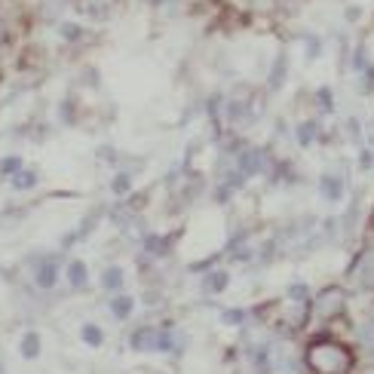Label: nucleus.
I'll use <instances>...</instances> for the list:
<instances>
[{
  "label": "nucleus",
  "mask_w": 374,
  "mask_h": 374,
  "mask_svg": "<svg viewBox=\"0 0 374 374\" xmlns=\"http://www.w3.org/2000/svg\"><path fill=\"white\" fill-rule=\"evenodd\" d=\"M307 365L316 374H344L353 368V353L347 350L344 344L337 341H328V337H322V341L310 344L307 350Z\"/></svg>",
  "instance_id": "1"
},
{
  "label": "nucleus",
  "mask_w": 374,
  "mask_h": 374,
  "mask_svg": "<svg viewBox=\"0 0 374 374\" xmlns=\"http://www.w3.org/2000/svg\"><path fill=\"white\" fill-rule=\"evenodd\" d=\"M132 347L135 350H169V337L163 331H154V328H141L132 335Z\"/></svg>",
  "instance_id": "2"
},
{
  "label": "nucleus",
  "mask_w": 374,
  "mask_h": 374,
  "mask_svg": "<svg viewBox=\"0 0 374 374\" xmlns=\"http://www.w3.org/2000/svg\"><path fill=\"white\" fill-rule=\"evenodd\" d=\"M344 307V292L341 288H325L319 297H316V313L319 316H331Z\"/></svg>",
  "instance_id": "3"
},
{
  "label": "nucleus",
  "mask_w": 374,
  "mask_h": 374,
  "mask_svg": "<svg viewBox=\"0 0 374 374\" xmlns=\"http://www.w3.org/2000/svg\"><path fill=\"white\" fill-rule=\"evenodd\" d=\"M22 356H25V359H37V356H40V335H34V331H28V335H25Z\"/></svg>",
  "instance_id": "4"
},
{
  "label": "nucleus",
  "mask_w": 374,
  "mask_h": 374,
  "mask_svg": "<svg viewBox=\"0 0 374 374\" xmlns=\"http://www.w3.org/2000/svg\"><path fill=\"white\" fill-rule=\"evenodd\" d=\"M67 279H71V285H86V264L83 261H71L67 264Z\"/></svg>",
  "instance_id": "5"
},
{
  "label": "nucleus",
  "mask_w": 374,
  "mask_h": 374,
  "mask_svg": "<svg viewBox=\"0 0 374 374\" xmlns=\"http://www.w3.org/2000/svg\"><path fill=\"white\" fill-rule=\"evenodd\" d=\"M37 283L44 285V288H53V285H56V264H53V261H44V264H40V270H37Z\"/></svg>",
  "instance_id": "6"
},
{
  "label": "nucleus",
  "mask_w": 374,
  "mask_h": 374,
  "mask_svg": "<svg viewBox=\"0 0 374 374\" xmlns=\"http://www.w3.org/2000/svg\"><path fill=\"white\" fill-rule=\"evenodd\" d=\"M322 197H325V200H341V181L331 178V175L322 178Z\"/></svg>",
  "instance_id": "7"
},
{
  "label": "nucleus",
  "mask_w": 374,
  "mask_h": 374,
  "mask_svg": "<svg viewBox=\"0 0 374 374\" xmlns=\"http://www.w3.org/2000/svg\"><path fill=\"white\" fill-rule=\"evenodd\" d=\"M101 285L110 288V292H114V288H120L123 285V270L120 267H108L105 276H101Z\"/></svg>",
  "instance_id": "8"
},
{
  "label": "nucleus",
  "mask_w": 374,
  "mask_h": 374,
  "mask_svg": "<svg viewBox=\"0 0 374 374\" xmlns=\"http://www.w3.org/2000/svg\"><path fill=\"white\" fill-rule=\"evenodd\" d=\"M132 307H135L132 297H126V295H123V297H117V301L110 304V310H114V316H117V319H129Z\"/></svg>",
  "instance_id": "9"
},
{
  "label": "nucleus",
  "mask_w": 374,
  "mask_h": 374,
  "mask_svg": "<svg viewBox=\"0 0 374 374\" xmlns=\"http://www.w3.org/2000/svg\"><path fill=\"white\" fill-rule=\"evenodd\" d=\"M359 344L365 347V350L374 353V319H368L365 325L359 328Z\"/></svg>",
  "instance_id": "10"
},
{
  "label": "nucleus",
  "mask_w": 374,
  "mask_h": 374,
  "mask_svg": "<svg viewBox=\"0 0 374 374\" xmlns=\"http://www.w3.org/2000/svg\"><path fill=\"white\" fill-rule=\"evenodd\" d=\"M83 10H89L92 15H105L110 10V0H83Z\"/></svg>",
  "instance_id": "11"
},
{
  "label": "nucleus",
  "mask_w": 374,
  "mask_h": 374,
  "mask_svg": "<svg viewBox=\"0 0 374 374\" xmlns=\"http://www.w3.org/2000/svg\"><path fill=\"white\" fill-rule=\"evenodd\" d=\"M83 341L92 344V347H101V341H105V337H101V328L98 325H83Z\"/></svg>",
  "instance_id": "12"
},
{
  "label": "nucleus",
  "mask_w": 374,
  "mask_h": 374,
  "mask_svg": "<svg viewBox=\"0 0 374 374\" xmlns=\"http://www.w3.org/2000/svg\"><path fill=\"white\" fill-rule=\"evenodd\" d=\"M224 285H227V273H221V270L206 279V292H224Z\"/></svg>",
  "instance_id": "13"
},
{
  "label": "nucleus",
  "mask_w": 374,
  "mask_h": 374,
  "mask_svg": "<svg viewBox=\"0 0 374 374\" xmlns=\"http://www.w3.org/2000/svg\"><path fill=\"white\" fill-rule=\"evenodd\" d=\"M13 184L19 187V191H28V187L34 184V172H22V169H19V172L13 175Z\"/></svg>",
  "instance_id": "14"
},
{
  "label": "nucleus",
  "mask_w": 374,
  "mask_h": 374,
  "mask_svg": "<svg viewBox=\"0 0 374 374\" xmlns=\"http://www.w3.org/2000/svg\"><path fill=\"white\" fill-rule=\"evenodd\" d=\"M19 169H22V163H19V160H15V157L0 160V172H4V175H15V172H19Z\"/></svg>",
  "instance_id": "15"
},
{
  "label": "nucleus",
  "mask_w": 374,
  "mask_h": 374,
  "mask_svg": "<svg viewBox=\"0 0 374 374\" xmlns=\"http://www.w3.org/2000/svg\"><path fill=\"white\" fill-rule=\"evenodd\" d=\"M288 297H295V301H310V292L304 283H295L292 288H288Z\"/></svg>",
  "instance_id": "16"
},
{
  "label": "nucleus",
  "mask_w": 374,
  "mask_h": 374,
  "mask_svg": "<svg viewBox=\"0 0 374 374\" xmlns=\"http://www.w3.org/2000/svg\"><path fill=\"white\" fill-rule=\"evenodd\" d=\"M297 135H301V144H310V141H313V135H316V126H313V123H304Z\"/></svg>",
  "instance_id": "17"
},
{
  "label": "nucleus",
  "mask_w": 374,
  "mask_h": 374,
  "mask_svg": "<svg viewBox=\"0 0 374 374\" xmlns=\"http://www.w3.org/2000/svg\"><path fill=\"white\" fill-rule=\"evenodd\" d=\"M114 191H117V193H126V191H129V175H117Z\"/></svg>",
  "instance_id": "18"
},
{
  "label": "nucleus",
  "mask_w": 374,
  "mask_h": 374,
  "mask_svg": "<svg viewBox=\"0 0 374 374\" xmlns=\"http://www.w3.org/2000/svg\"><path fill=\"white\" fill-rule=\"evenodd\" d=\"M224 322H243V310H231V313H224Z\"/></svg>",
  "instance_id": "19"
},
{
  "label": "nucleus",
  "mask_w": 374,
  "mask_h": 374,
  "mask_svg": "<svg viewBox=\"0 0 374 374\" xmlns=\"http://www.w3.org/2000/svg\"><path fill=\"white\" fill-rule=\"evenodd\" d=\"M264 4V10H273V0H254V6Z\"/></svg>",
  "instance_id": "20"
}]
</instances>
